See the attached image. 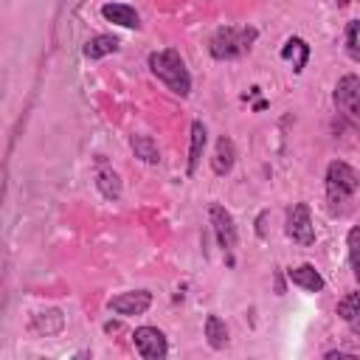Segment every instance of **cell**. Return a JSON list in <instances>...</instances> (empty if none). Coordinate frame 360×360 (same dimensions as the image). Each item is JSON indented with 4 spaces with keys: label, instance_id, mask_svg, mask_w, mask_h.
I'll return each mask as SVG.
<instances>
[{
    "label": "cell",
    "instance_id": "4fadbf2b",
    "mask_svg": "<svg viewBox=\"0 0 360 360\" xmlns=\"http://www.w3.org/2000/svg\"><path fill=\"white\" fill-rule=\"evenodd\" d=\"M293 57H296L293 71L301 73L304 65H307V60H309V45H307L304 39H298V37H290V39L285 42V48H282V60H293Z\"/></svg>",
    "mask_w": 360,
    "mask_h": 360
},
{
    "label": "cell",
    "instance_id": "5b68a950",
    "mask_svg": "<svg viewBox=\"0 0 360 360\" xmlns=\"http://www.w3.org/2000/svg\"><path fill=\"white\" fill-rule=\"evenodd\" d=\"M287 237L298 245H312L315 242V228H312V219H309V206L298 203L290 208L287 214Z\"/></svg>",
    "mask_w": 360,
    "mask_h": 360
},
{
    "label": "cell",
    "instance_id": "8fae6325",
    "mask_svg": "<svg viewBox=\"0 0 360 360\" xmlns=\"http://www.w3.org/2000/svg\"><path fill=\"white\" fill-rule=\"evenodd\" d=\"M118 45H121V42H118L113 34H99V37H93V39L84 42V57H87V60H102V57H107V54H116Z\"/></svg>",
    "mask_w": 360,
    "mask_h": 360
},
{
    "label": "cell",
    "instance_id": "6da1fadb",
    "mask_svg": "<svg viewBox=\"0 0 360 360\" xmlns=\"http://www.w3.org/2000/svg\"><path fill=\"white\" fill-rule=\"evenodd\" d=\"M150 68H152V73L172 90V93H177V96H189L192 79H189V71H186L183 60H180V54H177L174 48L152 54V57H150Z\"/></svg>",
    "mask_w": 360,
    "mask_h": 360
},
{
    "label": "cell",
    "instance_id": "3957f363",
    "mask_svg": "<svg viewBox=\"0 0 360 360\" xmlns=\"http://www.w3.org/2000/svg\"><path fill=\"white\" fill-rule=\"evenodd\" d=\"M256 39V28H234L225 26L211 37V57L214 60H234L245 51H251V45Z\"/></svg>",
    "mask_w": 360,
    "mask_h": 360
},
{
    "label": "cell",
    "instance_id": "ac0fdd59",
    "mask_svg": "<svg viewBox=\"0 0 360 360\" xmlns=\"http://www.w3.org/2000/svg\"><path fill=\"white\" fill-rule=\"evenodd\" d=\"M34 327L45 335H54L62 330V312L60 309H51V312H39L37 318H34Z\"/></svg>",
    "mask_w": 360,
    "mask_h": 360
},
{
    "label": "cell",
    "instance_id": "ffe728a7",
    "mask_svg": "<svg viewBox=\"0 0 360 360\" xmlns=\"http://www.w3.org/2000/svg\"><path fill=\"white\" fill-rule=\"evenodd\" d=\"M338 315L343 321H352L354 315H360V290L357 293H349L341 304H338Z\"/></svg>",
    "mask_w": 360,
    "mask_h": 360
},
{
    "label": "cell",
    "instance_id": "7c38bea8",
    "mask_svg": "<svg viewBox=\"0 0 360 360\" xmlns=\"http://www.w3.org/2000/svg\"><path fill=\"white\" fill-rule=\"evenodd\" d=\"M102 15H105V20H110L116 26H124V28H138L141 26L138 12L129 9V6H121V3H107L102 9Z\"/></svg>",
    "mask_w": 360,
    "mask_h": 360
},
{
    "label": "cell",
    "instance_id": "7402d4cb",
    "mask_svg": "<svg viewBox=\"0 0 360 360\" xmlns=\"http://www.w3.org/2000/svg\"><path fill=\"white\" fill-rule=\"evenodd\" d=\"M338 3H341V6H346V3H349V0H338Z\"/></svg>",
    "mask_w": 360,
    "mask_h": 360
},
{
    "label": "cell",
    "instance_id": "30bf717a",
    "mask_svg": "<svg viewBox=\"0 0 360 360\" xmlns=\"http://www.w3.org/2000/svg\"><path fill=\"white\" fill-rule=\"evenodd\" d=\"M287 276H290L293 285H298V287H304V290H309V293L324 290V279H321V273H318V270H315L312 264H298V267L290 270Z\"/></svg>",
    "mask_w": 360,
    "mask_h": 360
},
{
    "label": "cell",
    "instance_id": "44dd1931",
    "mask_svg": "<svg viewBox=\"0 0 360 360\" xmlns=\"http://www.w3.org/2000/svg\"><path fill=\"white\" fill-rule=\"evenodd\" d=\"M357 31H360V23H357V20H352V23H349V28H346V51H349V57H352L354 62H360V45H357Z\"/></svg>",
    "mask_w": 360,
    "mask_h": 360
},
{
    "label": "cell",
    "instance_id": "ba28073f",
    "mask_svg": "<svg viewBox=\"0 0 360 360\" xmlns=\"http://www.w3.org/2000/svg\"><path fill=\"white\" fill-rule=\"evenodd\" d=\"M150 304H152V293L147 290H132V293H121L110 298V309L118 315H144Z\"/></svg>",
    "mask_w": 360,
    "mask_h": 360
},
{
    "label": "cell",
    "instance_id": "9c48e42d",
    "mask_svg": "<svg viewBox=\"0 0 360 360\" xmlns=\"http://www.w3.org/2000/svg\"><path fill=\"white\" fill-rule=\"evenodd\" d=\"M234 161H237V150H234V141L228 135H222L217 141V150H214V158H211V169L217 174H228L234 169Z\"/></svg>",
    "mask_w": 360,
    "mask_h": 360
},
{
    "label": "cell",
    "instance_id": "7a4b0ae2",
    "mask_svg": "<svg viewBox=\"0 0 360 360\" xmlns=\"http://www.w3.org/2000/svg\"><path fill=\"white\" fill-rule=\"evenodd\" d=\"M360 177L357 172L343 163V161H332L327 169V200H330V211H343V203L357 192Z\"/></svg>",
    "mask_w": 360,
    "mask_h": 360
},
{
    "label": "cell",
    "instance_id": "52a82bcc",
    "mask_svg": "<svg viewBox=\"0 0 360 360\" xmlns=\"http://www.w3.org/2000/svg\"><path fill=\"white\" fill-rule=\"evenodd\" d=\"M208 217H211V228H214V234H217V242H219L225 251H231V248L237 245V225H234V217L225 211L219 203H211Z\"/></svg>",
    "mask_w": 360,
    "mask_h": 360
},
{
    "label": "cell",
    "instance_id": "8992f818",
    "mask_svg": "<svg viewBox=\"0 0 360 360\" xmlns=\"http://www.w3.org/2000/svg\"><path fill=\"white\" fill-rule=\"evenodd\" d=\"M132 338H135V349H138V354L147 357V360H161V357H166V352H169L163 332L155 330V327H141V330H135Z\"/></svg>",
    "mask_w": 360,
    "mask_h": 360
},
{
    "label": "cell",
    "instance_id": "277c9868",
    "mask_svg": "<svg viewBox=\"0 0 360 360\" xmlns=\"http://www.w3.org/2000/svg\"><path fill=\"white\" fill-rule=\"evenodd\" d=\"M335 107L338 113L360 129V76H343L335 84Z\"/></svg>",
    "mask_w": 360,
    "mask_h": 360
},
{
    "label": "cell",
    "instance_id": "e0dca14e",
    "mask_svg": "<svg viewBox=\"0 0 360 360\" xmlns=\"http://www.w3.org/2000/svg\"><path fill=\"white\" fill-rule=\"evenodd\" d=\"M96 186H99V192H102L107 200L121 197V177H118L113 169H102V172L96 174Z\"/></svg>",
    "mask_w": 360,
    "mask_h": 360
},
{
    "label": "cell",
    "instance_id": "5bb4252c",
    "mask_svg": "<svg viewBox=\"0 0 360 360\" xmlns=\"http://www.w3.org/2000/svg\"><path fill=\"white\" fill-rule=\"evenodd\" d=\"M135 158H141L144 163H158L161 161V152L155 147V141L150 138V135H132V141H129Z\"/></svg>",
    "mask_w": 360,
    "mask_h": 360
},
{
    "label": "cell",
    "instance_id": "2e32d148",
    "mask_svg": "<svg viewBox=\"0 0 360 360\" xmlns=\"http://www.w3.org/2000/svg\"><path fill=\"white\" fill-rule=\"evenodd\" d=\"M206 338H208L211 349H225V343H228V327H225V321H219L217 315H208L206 318Z\"/></svg>",
    "mask_w": 360,
    "mask_h": 360
},
{
    "label": "cell",
    "instance_id": "9a60e30c",
    "mask_svg": "<svg viewBox=\"0 0 360 360\" xmlns=\"http://www.w3.org/2000/svg\"><path fill=\"white\" fill-rule=\"evenodd\" d=\"M203 150H206V127H203V121H195L192 124V150H189V174L197 172Z\"/></svg>",
    "mask_w": 360,
    "mask_h": 360
},
{
    "label": "cell",
    "instance_id": "d6986e66",
    "mask_svg": "<svg viewBox=\"0 0 360 360\" xmlns=\"http://www.w3.org/2000/svg\"><path fill=\"white\" fill-rule=\"evenodd\" d=\"M346 245H349V262H352V270H354V279L360 282V225H354V228L349 231Z\"/></svg>",
    "mask_w": 360,
    "mask_h": 360
}]
</instances>
